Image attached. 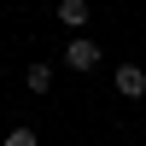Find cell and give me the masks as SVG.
<instances>
[{"label": "cell", "mask_w": 146, "mask_h": 146, "mask_svg": "<svg viewBox=\"0 0 146 146\" xmlns=\"http://www.w3.org/2000/svg\"><path fill=\"white\" fill-rule=\"evenodd\" d=\"M64 64L70 70H94V64H100V41H82V35L64 41Z\"/></svg>", "instance_id": "cell-2"}, {"label": "cell", "mask_w": 146, "mask_h": 146, "mask_svg": "<svg viewBox=\"0 0 146 146\" xmlns=\"http://www.w3.org/2000/svg\"><path fill=\"white\" fill-rule=\"evenodd\" d=\"M88 0H58V23H64V29H82V23H88Z\"/></svg>", "instance_id": "cell-3"}, {"label": "cell", "mask_w": 146, "mask_h": 146, "mask_svg": "<svg viewBox=\"0 0 146 146\" xmlns=\"http://www.w3.org/2000/svg\"><path fill=\"white\" fill-rule=\"evenodd\" d=\"M0 146H35V129H29V123H18V129H6V135H0Z\"/></svg>", "instance_id": "cell-5"}, {"label": "cell", "mask_w": 146, "mask_h": 146, "mask_svg": "<svg viewBox=\"0 0 146 146\" xmlns=\"http://www.w3.org/2000/svg\"><path fill=\"white\" fill-rule=\"evenodd\" d=\"M111 88L123 94V100H146V70H140V64H117Z\"/></svg>", "instance_id": "cell-1"}, {"label": "cell", "mask_w": 146, "mask_h": 146, "mask_svg": "<svg viewBox=\"0 0 146 146\" xmlns=\"http://www.w3.org/2000/svg\"><path fill=\"white\" fill-rule=\"evenodd\" d=\"M23 88L29 94H53V64H29L23 70Z\"/></svg>", "instance_id": "cell-4"}]
</instances>
